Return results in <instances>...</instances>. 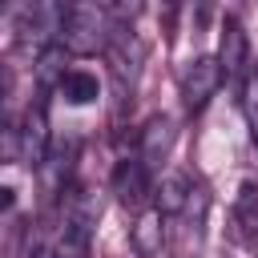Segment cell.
I'll return each mask as SVG.
<instances>
[{"mask_svg":"<svg viewBox=\"0 0 258 258\" xmlns=\"http://www.w3.org/2000/svg\"><path fill=\"white\" fill-rule=\"evenodd\" d=\"M73 157H77V141H64V145H52L48 157H44V189L48 194H64L69 185V173H73Z\"/></svg>","mask_w":258,"mask_h":258,"instance_id":"cell-11","label":"cell"},{"mask_svg":"<svg viewBox=\"0 0 258 258\" xmlns=\"http://www.w3.org/2000/svg\"><path fill=\"white\" fill-rule=\"evenodd\" d=\"M161 246H165V214L153 206V210H145V214L137 218V226H133V250H137L141 258H157Z\"/></svg>","mask_w":258,"mask_h":258,"instance_id":"cell-10","label":"cell"},{"mask_svg":"<svg viewBox=\"0 0 258 258\" xmlns=\"http://www.w3.org/2000/svg\"><path fill=\"white\" fill-rule=\"evenodd\" d=\"M173 137H177V125H173V117H165V113H157V117H149V121L141 125L137 157L145 161V169H149V173H157V169H161V161H165V157H169V149H173Z\"/></svg>","mask_w":258,"mask_h":258,"instance_id":"cell-7","label":"cell"},{"mask_svg":"<svg viewBox=\"0 0 258 258\" xmlns=\"http://www.w3.org/2000/svg\"><path fill=\"white\" fill-rule=\"evenodd\" d=\"M218 64L226 77H242L246 64H250V40H246V28L238 16H226L222 20V36H218Z\"/></svg>","mask_w":258,"mask_h":258,"instance_id":"cell-8","label":"cell"},{"mask_svg":"<svg viewBox=\"0 0 258 258\" xmlns=\"http://www.w3.org/2000/svg\"><path fill=\"white\" fill-rule=\"evenodd\" d=\"M16 141H20V161L24 165H44L48 149H52V133H48V113H44V101H32L16 125Z\"/></svg>","mask_w":258,"mask_h":258,"instance_id":"cell-4","label":"cell"},{"mask_svg":"<svg viewBox=\"0 0 258 258\" xmlns=\"http://www.w3.org/2000/svg\"><path fill=\"white\" fill-rule=\"evenodd\" d=\"M56 93H60L69 105H89V101H97L101 85H97V77H93V73H85V69H69V73L60 77Z\"/></svg>","mask_w":258,"mask_h":258,"instance_id":"cell-13","label":"cell"},{"mask_svg":"<svg viewBox=\"0 0 258 258\" xmlns=\"http://www.w3.org/2000/svg\"><path fill=\"white\" fill-rule=\"evenodd\" d=\"M12 206H16V189H12V185H0V214L12 210Z\"/></svg>","mask_w":258,"mask_h":258,"instance_id":"cell-19","label":"cell"},{"mask_svg":"<svg viewBox=\"0 0 258 258\" xmlns=\"http://www.w3.org/2000/svg\"><path fill=\"white\" fill-rule=\"evenodd\" d=\"M105 60H109V77L117 85V97L133 101V89H137L141 69H145V44H141V36L129 32V28L113 32L109 44H105Z\"/></svg>","mask_w":258,"mask_h":258,"instance_id":"cell-2","label":"cell"},{"mask_svg":"<svg viewBox=\"0 0 258 258\" xmlns=\"http://www.w3.org/2000/svg\"><path fill=\"white\" fill-rule=\"evenodd\" d=\"M222 64H218V56H198V60H189V69L181 73V101H185V109L189 113H202L206 105H210V97L218 93V85H222Z\"/></svg>","mask_w":258,"mask_h":258,"instance_id":"cell-5","label":"cell"},{"mask_svg":"<svg viewBox=\"0 0 258 258\" xmlns=\"http://www.w3.org/2000/svg\"><path fill=\"white\" fill-rule=\"evenodd\" d=\"M109 189H113V198H117L125 210H141V206H145V198L153 194L145 161H141V157H121V161L113 165Z\"/></svg>","mask_w":258,"mask_h":258,"instance_id":"cell-6","label":"cell"},{"mask_svg":"<svg viewBox=\"0 0 258 258\" xmlns=\"http://www.w3.org/2000/svg\"><path fill=\"white\" fill-rule=\"evenodd\" d=\"M194 185H198V181H194L189 173H161L157 185H153V206H157L165 218H177V214L189 206Z\"/></svg>","mask_w":258,"mask_h":258,"instance_id":"cell-9","label":"cell"},{"mask_svg":"<svg viewBox=\"0 0 258 258\" xmlns=\"http://www.w3.org/2000/svg\"><path fill=\"white\" fill-rule=\"evenodd\" d=\"M113 36V16L97 4V0H73L69 4V16H64V32H60V44L69 52H105Z\"/></svg>","mask_w":258,"mask_h":258,"instance_id":"cell-1","label":"cell"},{"mask_svg":"<svg viewBox=\"0 0 258 258\" xmlns=\"http://www.w3.org/2000/svg\"><path fill=\"white\" fill-rule=\"evenodd\" d=\"M234 226L246 242H258V181H242L234 198Z\"/></svg>","mask_w":258,"mask_h":258,"instance_id":"cell-12","label":"cell"},{"mask_svg":"<svg viewBox=\"0 0 258 258\" xmlns=\"http://www.w3.org/2000/svg\"><path fill=\"white\" fill-rule=\"evenodd\" d=\"M69 4H73V0H32V4L24 8V16L16 20V28H20V44H32L36 52L48 48V44H60Z\"/></svg>","mask_w":258,"mask_h":258,"instance_id":"cell-3","label":"cell"},{"mask_svg":"<svg viewBox=\"0 0 258 258\" xmlns=\"http://www.w3.org/2000/svg\"><path fill=\"white\" fill-rule=\"evenodd\" d=\"M242 109H246V121H250V133L258 141V73L246 77V89H242Z\"/></svg>","mask_w":258,"mask_h":258,"instance_id":"cell-16","label":"cell"},{"mask_svg":"<svg viewBox=\"0 0 258 258\" xmlns=\"http://www.w3.org/2000/svg\"><path fill=\"white\" fill-rule=\"evenodd\" d=\"M64 60H69V48H64V44L40 48V56H36V81H40V89H56V85H60V77L69 73Z\"/></svg>","mask_w":258,"mask_h":258,"instance_id":"cell-14","label":"cell"},{"mask_svg":"<svg viewBox=\"0 0 258 258\" xmlns=\"http://www.w3.org/2000/svg\"><path fill=\"white\" fill-rule=\"evenodd\" d=\"M117 24H129V20H137L141 16V8H145V0H97Z\"/></svg>","mask_w":258,"mask_h":258,"instance_id":"cell-15","label":"cell"},{"mask_svg":"<svg viewBox=\"0 0 258 258\" xmlns=\"http://www.w3.org/2000/svg\"><path fill=\"white\" fill-rule=\"evenodd\" d=\"M32 0H0V20H20Z\"/></svg>","mask_w":258,"mask_h":258,"instance_id":"cell-18","label":"cell"},{"mask_svg":"<svg viewBox=\"0 0 258 258\" xmlns=\"http://www.w3.org/2000/svg\"><path fill=\"white\" fill-rule=\"evenodd\" d=\"M8 97H12V73H8V64L0 60V125H4V109H8Z\"/></svg>","mask_w":258,"mask_h":258,"instance_id":"cell-17","label":"cell"}]
</instances>
